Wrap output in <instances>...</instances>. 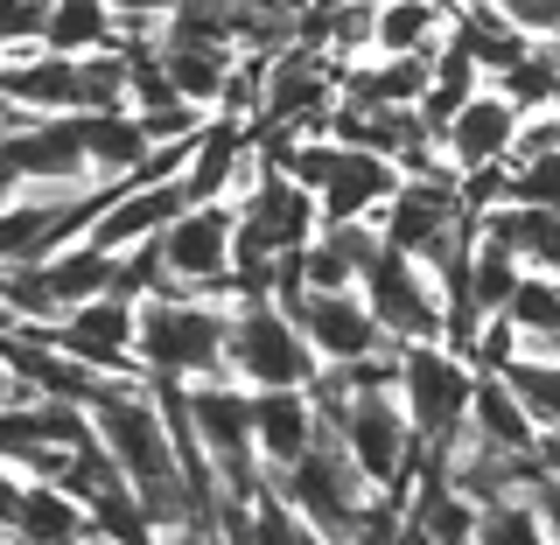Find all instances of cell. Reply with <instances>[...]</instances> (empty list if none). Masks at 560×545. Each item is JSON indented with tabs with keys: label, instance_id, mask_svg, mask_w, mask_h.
Returning <instances> with one entry per match:
<instances>
[{
	"label": "cell",
	"instance_id": "obj_36",
	"mask_svg": "<svg viewBox=\"0 0 560 545\" xmlns=\"http://www.w3.org/2000/svg\"><path fill=\"white\" fill-rule=\"evenodd\" d=\"M49 0H0V43H43Z\"/></svg>",
	"mask_w": 560,
	"mask_h": 545
},
{
	"label": "cell",
	"instance_id": "obj_18",
	"mask_svg": "<svg viewBox=\"0 0 560 545\" xmlns=\"http://www.w3.org/2000/svg\"><path fill=\"white\" fill-rule=\"evenodd\" d=\"M477 232L490 245L518 259L525 273H553L560 266V210H533V203H490L477 217Z\"/></svg>",
	"mask_w": 560,
	"mask_h": 545
},
{
	"label": "cell",
	"instance_id": "obj_7",
	"mask_svg": "<svg viewBox=\"0 0 560 545\" xmlns=\"http://www.w3.org/2000/svg\"><path fill=\"white\" fill-rule=\"evenodd\" d=\"M162 280L210 301H232V203H183L168 232H154Z\"/></svg>",
	"mask_w": 560,
	"mask_h": 545
},
{
	"label": "cell",
	"instance_id": "obj_5",
	"mask_svg": "<svg viewBox=\"0 0 560 545\" xmlns=\"http://www.w3.org/2000/svg\"><path fill=\"white\" fill-rule=\"evenodd\" d=\"M469 384H477V371L463 364V349H448V343H399L393 399H399V413H407L420 448H442L448 434H463Z\"/></svg>",
	"mask_w": 560,
	"mask_h": 545
},
{
	"label": "cell",
	"instance_id": "obj_14",
	"mask_svg": "<svg viewBox=\"0 0 560 545\" xmlns=\"http://www.w3.org/2000/svg\"><path fill=\"white\" fill-rule=\"evenodd\" d=\"M183 210V182H119L113 197L98 203V217L84 224V245L98 252H127V245L168 232V217Z\"/></svg>",
	"mask_w": 560,
	"mask_h": 545
},
{
	"label": "cell",
	"instance_id": "obj_20",
	"mask_svg": "<svg viewBox=\"0 0 560 545\" xmlns=\"http://www.w3.org/2000/svg\"><path fill=\"white\" fill-rule=\"evenodd\" d=\"M92 524H84V503L63 497L57 483H35L22 476V503L8 518V545H78Z\"/></svg>",
	"mask_w": 560,
	"mask_h": 545
},
{
	"label": "cell",
	"instance_id": "obj_25",
	"mask_svg": "<svg viewBox=\"0 0 560 545\" xmlns=\"http://www.w3.org/2000/svg\"><path fill=\"white\" fill-rule=\"evenodd\" d=\"M35 273H43V294L63 308H78V301H92V294H113V273H119V259L113 252H98V245H57L49 259H35Z\"/></svg>",
	"mask_w": 560,
	"mask_h": 545
},
{
	"label": "cell",
	"instance_id": "obj_41",
	"mask_svg": "<svg viewBox=\"0 0 560 545\" xmlns=\"http://www.w3.org/2000/svg\"><path fill=\"white\" fill-rule=\"evenodd\" d=\"M0 545H8V532H0Z\"/></svg>",
	"mask_w": 560,
	"mask_h": 545
},
{
	"label": "cell",
	"instance_id": "obj_28",
	"mask_svg": "<svg viewBox=\"0 0 560 545\" xmlns=\"http://www.w3.org/2000/svg\"><path fill=\"white\" fill-rule=\"evenodd\" d=\"M490 378L518 399L533 427H547V434L560 427V357H512L504 371H490Z\"/></svg>",
	"mask_w": 560,
	"mask_h": 545
},
{
	"label": "cell",
	"instance_id": "obj_27",
	"mask_svg": "<svg viewBox=\"0 0 560 545\" xmlns=\"http://www.w3.org/2000/svg\"><path fill=\"white\" fill-rule=\"evenodd\" d=\"M119 22L105 0H49V22H43V49L57 57H92V49H113Z\"/></svg>",
	"mask_w": 560,
	"mask_h": 545
},
{
	"label": "cell",
	"instance_id": "obj_2",
	"mask_svg": "<svg viewBox=\"0 0 560 545\" xmlns=\"http://www.w3.org/2000/svg\"><path fill=\"white\" fill-rule=\"evenodd\" d=\"M224 315L232 301H210L189 287H162L133 301V364L148 384H203L224 378Z\"/></svg>",
	"mask_w": 560,
	"mask_h": 545
},
{
	"label": "cell",
	"instance_id": "obj_32",
	"mask_svg": "<svg viewBox=\"0 0 560 545\" xmlns=\"http://www.w3.org/2000/svg\"><path fill=\"white\" fill-rule=\"evenodd\" d=\"M78 112H127V57L119 49L78 57Z\"/></svg>",
	"mask_w": 560,
	"mask_h": 545
},
{
	"label": "cell",
	"instance_id": "obj_35",
	"mask_svg": "<svg viewBox=\"0 0 560 545\" xmlns=\"http://www.w3.org/2000/svg\"><path fill=\"white\" fill-rule=\"evenodd\" d=\"M498 14L525 43H553V28H560V0H498Z\"/></svg>",
	"mask_w": 560,
	"mask_h": 545
},
{
	"label": "cell",
	"instance_id": "obj_31",
	"mask_svg": "<svg viewBox=\"0 0 560 545\" xmlns=\"http://www.w3.org/2000/svg\"><path fill=\"white\" fill-rule=\"evenodd\" d=\"M518 259L504 252V245H490L483 232H469V301H477V315H498L504 294L518 287Z\"/></svg>",
	"mask_w": 560,
	"mask_h": 545
},
{
	"label": "cell",
	"instance_id": "obj_24",
	"mask_svg": "<svg viewBox=\"0 0 560 545\" xmlns=\"http://www.w3.org/2000/svg\"><path fill=\"white\" fill-rule=\"evenodd\" d=\"M504 322L518 329V357H560V280L553 273H518L504 294Z\"/></svg>",
	"mask_w": 560,
	"mask_h": 545
},
{
	"label": "cell",
	"instance_id": "obj_15",
	"mask_svg": "<svg viewBox=\"0 0 560 545\" xmlns=\"http://www.w3.org/2000/svg\"><path fill=\"white\" fill-rule=\"evenodd\" d=\"M512 127H518V112L504 105L490 84H477L463 105H455V119L442 133H434V147H442V162L455 175H469V168H490V162H504V147H512Z\"/></svg>",
	"mask_w": 560,
	"mask_h": 545
},
{
	"label": "cell",
	"instance_id": "obj_3",
	"mask_svg": "<svg viewBox=\"0 0 560 545\" xmlns=\"http://www.w3.org/2000/svg\"><path fill=\"white\" fill-rule=\"evenodd\" d=\"M267 483H273V497L294 511V524L315 532V538H329V545H350L364 503H372V483L358 476V462L343 454V441L329 427H315V441H308L302 462H288Z\"/></svg>",
	"mask_w": 560,
	"mask_h": 545
},
{
	"label": "cell",
	"instance_id": "obj_13",
	"mask_svg": "<svg viewBox=\"0 0 560 545\" xmlns=\"http://www.w3.org/2000/svg\"><path fill=\"white\" fill-rule=\"evenodd\" d=\"M0 98L22 119L78 112V57H57L43 43H8L0 49Z\"/></svg>",
	"mask_w": 560,
	"mask_h": 545
},
{
	"label": "cell",
	"instance_id": "obj_40",
	"mask_svg": "<svg viewBox=\"0 0 560 545\" xmlns=\"http://www.w3.org/2000/svg\"><path fill=\"white\" fill-rule=\"evenodd\" d=\"M434 8H455V0H434Z\"/></svg>",
	"mask_w": 560,
	"mask_h": 545
},
{
	"label": "cell",
	"instance_id": "obj_38",
	"mask_svg": "<svg viewBox=\"0 0 560 545\" xmlns=\"http://www.w3.org/2000/svg\"><path fill=\"white\" fill-rule=\"evenodd\" d=\"M105 8H113V14H162L168 0H105Z\"/></svg>",
	"mask_w": 560,
	"mask_h": 545
},
{
	"label": "cell",
	"instance_id": "obj_8",
	"mask_svg": "<svg viewBox=\"0 0 560 545\" xmlns=\"http://www.w3.org/2000/svg\"><path fill=\"white\" fill-rule=\"evenodd\" d=\"M0 168L14 175V189H43V197H78V189H92L78 112H49V119L8 127L0 133Z\"/></svg>",
	"mask_w": 560,
	"mask_h": 545
},
{
	"label": "cell",
	"instance_id": "obj_42",
	"mask_svg": "<svg viewBox=\"0 0 560 545\" xmlns=\"http://www.w3.org/2000/svg\"><path fill=\"white\" fill-rule=\"evenodd\" d=\"M0 49H8V43H0Z\"/></svg>",
	"mask_w": 560,
	"mask_h": 545
},
{
	"label": "cell",
	"instance_id": "obj_21",
	"mask_svg": "<svg viewBox=\"0 0 560 545\" xmlns=\"http://www.w3.org/2000/svg\"><path fill=\"white\" fill-rule=\"evenodd\" d=\"M448 43V8L434 0H372V57H434Z\"/></svg>",
	"mask_w": 560,
	"mask_h": 545
},
{
	"label": "cell",
	"instance_id": "obj_19",
	"mask_svg": "<svg viewBox=\"0 0 560 545\" xmlns=\"http://www.w3.org/2000/svg\"><path fill=\"white\" fill-rule=\"evenodd\" d=\"M463 434H477V441L498 448V454H533L539 441H547V427H533V419H525V406H518V399L504 392L490 371H477V384H469Z\"/></svg>",
	"mask_w": 560,
	"mask_h": 545
},
{
	"label": "cell",
	"instance_id": "obj_33",
	"mask_svg": "<svg viewBox=\"0 0 560 545\" xmlns=\"http://www.w3.org/2000/svg\"><path fill=\"white\" fill-rule=\"evenodd\" d=\"M512 357H518V329L504 322V315H483V322L469 329V343H463V364L469 371H504Z\"/></svg>",
	"mask_w": 560,
	"mask_h": 545
},
{
	"label": "cell",
	"instance_id": "obj_12",
	"mask_svg": "<svg viewBox=\"0 0 560 545\" xmlns=\"http://www.w3.org/2000/svg\"><path fill=\"white\" fill-rule=\"evenodd\" d=\"M288 322H294V336L308 343L315 364H350V357H372V349H385L372 308L358 301V287H343V294H294V301H288Z\"/></svg>",
	"mask_w": 560,
	"mask_h": 545
},
{
	"label": "cell",
	"instance_id": "obj_1",
	"mask_svg": "<svg viewBox=\"0 0 560 545\" xmlns=\"http://www.w3.org/2000/svg\"><path fill=\"white\" fill-rule=\"evenodd\" d=\"M84 419H92V441L105 448V462L119 469V483L133 489L140 518L154 524V538L197 524L189 489H183V469H175L168 406L154 399L148 378H105L92 392V406H84Z\"/></svg>",
	"mask_w": 560,
	"mask_h": 545
},
{
	"label": "cell",
	"instance_id": "obj_39",
	"mask_svg": "<svg viewBox=\"0 0 560 545\" xmlns=\"http://www.w3.org/2000/svg\"><path fill=\"white\" fill-rule=\"evenodd\" d=\"M294 545H329V538H315V532H302V538H294Z\"/></svg>",
	"mask_w": 560,
	"mask_h": 545
},
{
	"label": "cell",
	"instance_id": "obj_37",
	"mask_svg": "<svg viewBox=\"0 0 560 545\" xmlns=\"http://www.w3.org/2000/svg\"><path fill=\"white\" fill-rule=\"evenodd\" d=\"M14 503H22V469H8V462H0V532H8Z\"/></svg>",
	"mask_w": 560,
	"mask_h": 545
},
{
	"label": "cell",
	"instance_id": "obj_11",
	"mask_svg": "<svg viewBox=\"0 0 560 545\" xmlns=\"http://www.w3.org/2000/svg\"><path fill=\"white\" fill-rule=\"evenodd\" d=\"M49 343H57L70 364L98 371V378H140V364H133V301L127 294H92V301L63 308L57 322H49Z\"/></svg>",
	"mask_w": 560,
	"mask_h": 545
},
{
	"label": "cell",
	"instance_id": "obj_16",
	"mask_svg": "<svg viewBox=\"0 0 560 545\" xmlns=\"http://www.w3.org/2000/svg\"><path fill=\"white\" fill-rule=\"evenodd\" d=\"M315 406L302 384H280V392H253V454L267 476H280L288 462H302L308 441H315Z\"/></svg>",
	"mask_w": 560,
	"mask_h": 545
},
{
	"label": "cell",
	"instance_id": "obj_26",
	"mask_svg": "<svg viewBox=\"0 0 560 545\" xmlns=\"http://www.w3.org/2000/svg\"><path fill=\"white\" fill-rule=\"evenodd\" d=\"M78 133H84V168L92 182H127L148 154V133H140L133 112H78Z\"/></svg>",
	"mask_w": 560,
	"mask_h": 545
},
{
	"label": "cell",
	"instance_id": "obj_9",
	"mask_svg": "<svg viewBox=\"0 0 560 545\" xmlns=\"http://www.w3.org/2000/svg\"><path fill=\"white\" fill-rule=\"evenodd\" d=\"M329 434L343 441V454L358 462V476L372 489H399V483H407L420 441H413V427H407V413H399L393 392H350Z\"/></svg>",
	"mask_w": 560,
	"mask_h": 545
},
{
	"label": "cell",
	"instance_id": "obj_30",
	"mask_svg": "<svg viewBox=\"0 0 560 545\" xmlns=\"http://www.w3.org/2000/svg\"><path fill=\"white\" fill-rule=\"evenodd\" d=\"M553 70H560V63H553V43H539V49H525V57L504 70L490 92L512 105V112H547V105L560 98V92H553Z\"/></svg>",
	"mask_w": 560,
	"mask_h": 545
},
{
	"label": "cell",
	"instance_id": "obj_23",
	"mask_svg": "<svg viewBox=\"0 0 560 545\" xmlns=\"http://www.w3.org/2000/svg\"><path fill=\"white\" fill-rule=\"evenodd\" d=\"M154 63H162L168 92L183 98V105H197V112H218L224 78H232V49H218V43H168V35H162Z\"/></svg>",
	"mask_w": 560,
	"mask_h": 545
},
{
	"label": "cell",
	"instance_id": "obj_10",
	"mask_svg": "<svg viewBox=\"0 0 560 545\" xmlns=\"http://www.w3.org/2000/svg\"><path fill=\"white\" fill-rule=\"evenodd\" d=\"M455 217H469V210L455 203V168H428V175H399V189L372 217V232H378V245H393V252H407V259L428 266L434 245L455 232Z\"/></svg>",
	"mask_w": 560,
	"mask_h": 545
},
{
	"label": "cell",
	"instance_id": "obj_29",
	"mask_svg": "<svg viewBox=\"0 0 560 545\" xmlns=\"http://www.w3.org/2000/svg\"><path fill=\"white\" fill-rule=\"evenodd\" d=\"M469 545H553V518L525 497H498V503H477V532Z\"/></svg>",
	"mask_w": 560,
	"mask_h": 545
},
{
	"label": "cell",
	"instance_id": "obj_6",
	"mask_svg": "<svg viewBox=\"0 0 560 545\" xmlns=\"http://www.w3.org/2000/svg\"><path fill=\"white\" fill-rule=\"evenodd\" d=\"M358 301L372 308L378 336L385 343H442V294H434V280L420 259L393 252V245H378L372 266L358 273Z\"/></svg>",
	"mask_w": 560,
	"mask_h": 545
},
{
	"label": "cell",
	"instance_id": "obj_17",
	"mask_svg": "<svg viewBox=\"0 0 560 545\" xmlns=\"http://www.w3.org/2000/svg\"><path fill=\"white\" fill-rule=\"evenodd\" d=\"M372 252H378L372 224H315V238L294 252V266H302V294H343V287H358V273L372 266Z\"/></svg>",
	"mask_w": 560,
	"mask_h": 545
},
{
	"label": "cell",
	"instance_id": "obj_22",
	"mask_svg": "<svg viewBox=\"0 0 560 545\" xmlns=\"http://www.w3.org/2000/svg\"><path fill=\"white\" fill-rule=\"evenodd\" d=\"M428 84V57H358L337 63V98L329 105H413Z\"/></svg>",
	"mask_w": 560,
	"mask_h": 545
},
{
	"label": "cell",
	"instance_id": "obj_34",
	"mask_svg": "<svg viewBox=\"0 0 560 545\" xmlns=\"http://www.w3.org/2000/svg\"><path fill=\"white\" fill-rule=\"evenodd\" d=\"M504 203L560 210V154H539V162H512V189H504Z\"/></svg>",
	"mask_w": 560,
	"mask_h": 545
},
{
	"label": "cell",
	"instance_id": "obj_4",
	"mask_svg": "<svg viewBox=\"0 0 560 545\" xmlns=\"http://www.w3.org/2000/svg\"><path fill=\"white\" fill-rule=\"evenodd\" d=\"M308 371L315 357L294 336L288 308L267 301V294H238L232 315H224V378L238 392H280V384H308Z\"/></svg>",
	"mask_w": 560,
	"mask_h": 545
}]
</instances>
